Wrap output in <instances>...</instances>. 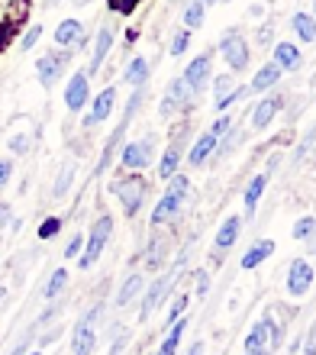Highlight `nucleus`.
Returning a JSON list of instances; mask_svg holds the SVG:
<instances>
[{"label": "nucleus", "mask_w": 316, "mask_h": 355, "mask_svg": "<svg viewBox=\"0 0 316 355\" xmlns=\"http://www.w3.org/2000/svg\"><path fill=\"white\" fill-rule=\"evenodd\" d=\"M110 194L120 200L123 214L136 220L142 214V207H146V197H149V181L142 178V171H126L123 178L110 181Z\"/></svg>", "instance_id": "obj_1"}, {"label": "nucleus", "mask_w": 316, "mask_h": 355, "mask_svg": "<svg viewBox=\"0 0 316 355\" xmlns=\"http://www.w3.org/2000/svg\"><path fill=\"white\" fill-rule=\"evenodd\" d=\"M110 236H113V216L110 214H100L97 220L91 223V233L84 236V249L81 255H78L75 262L81 271L94 268V265L103 259V252H107V243H110Z\"/></svg>", "instance_id": "obj_2"}, {"label": "nucleus", "mask_w": 316, "mask_h": 355, "mask_svg": "<svg viewBox=\"0 0 316 355\" xmlns=\"http://www.w3.org/2000/svg\"><path fill=\"white\" fill-rule=\"evenodd\" d=\"M177 275H181V268L171 265V268L161 271L155 281L146 284V291H142V307H139V323H146L158 307H165L168 300H171V294H175V288H177Z\"/></svg>", "instance_id": "obj_3"}, {"label": "nucleus", "mask_w": 316, "mask_h": 355, "mask_svg": "<svg viewBox=\"0 0 316 355\" xmlns=\"http://www.w3.org/2000/svg\"><path fill=\"white\" fill-rule=\"evenodd\" d=\"M220 55H223L226 68L233 71V75H242V71H249L252 65V46L249 39H245V33L242 29H226L223 36H220Z\"/></svg>", "instance_id": "obj_4"}, {"label": "nucleus", "mask_w": 316, "mask_h": 355, "mask_svg": "<svg viewBox=\"0 0 316 355\" xmlns=\"http://www.w3.org/2000/svg\"><path fill=\"white\" fill-rule=\"evenodd\" d=\"M71 58H75V52H71V49H52V52H46V55L36 62L39 85L46 87V91H52V87L65 78L68 65H71Z\"/></svg>", "instance_id": "obj_5"}, {"label": "nucleus", "mask_w": 316, "mask_h": 355, "mask_svg": "<svg viewBox=\"0 0 316 355\" xmlns=\"http://www.w3.org/2000/svg\"><path fill=\"white\" fill-rule=\"evenodd\" d=\"M120 165L126 171H146L155 165V136H142L120 146Z\"/></svg>", "instance_id": "obj_6"}, {"label": "nucleus", "mask_w": 316, "mask_h": 355, "mask_svg": "<svg viewBox=\"0 0 316 355\" xmlns=\"http://www.w3.org/2000/svg\"><path fill=\"white\" fill-rule=\"evenodd\" d=\"M194 101H197L194 91L184 85V78L177 75V78L168 81L165 97H161V103H158V116H161V120H171V116H177V113H184Z\"/></svg>", "instance_id": "obj_7"}, {"label": "nucleus", "mask_w": 316, "mask_h": 355, "mask_svg": "<svg viewBox=\"0 0 316 355\" xmlns=\"http://www.w3.org/2000/svg\"><path fill=\"white\" fill-rule=\"evenodd\" d=\"M210 87H213V107H216V113H226L233 103L245 101V97L252 94L249 85H239V81H236V75H213Z\"/></svg>", "instance_id": "obj_8"}, {"label": "nucleus", "mask_w": 316, "mask_h": 355, "mask_svg": "<svg viewBox=\"0 0 316 355\" xmlns=\"http://www.w3.org/2000/svg\"><path fill=\"white\" fill-rule=\"evenodd\" d=\"M113 110H116V87L107 85L100 94H94V97H91V103H87V116L81 120V126H84L87 132L97 130L100 123L110 120Z\"/></svg>", "instance_id": "obj_9"}, {"label": "nucleus", "mask_w": 316, "mask_h": 355, "mask_svg": "<svg viewBox=\"0 0 316 355\" xmlns=\"http://www.w3.org/2000/svg\"><path fill=\"white\" fill-rule=\"evenodd\" d=\"M184 85L194 91V97H200V94L210 87V81H213V52H204V55L191 58L184 65Z\"/></svg>", "instance_id": "obj_10"}, {"label": "nucleus", "mask_w": 316, "mask_h": 355, "mask_svg": "<svg viewBox=\"0 0 316 355\" xmlns=\"http://www.w3.org/2000/svg\"><path fill=\"white\" fill-rule=\"evenodd\" d=\"M116 29H120V23H103L100 29H97V36H94V49H91V65L84 68L91 78H97V71L103 68V62H107V55L113 52V42H116Z\"/></svg>", "instance_id": "obj_11"}, {"label": "nucleus", "mask_w": 316, "mask_h": 355, "mask_svg": "<svg viewBox=\"0 0 316 355\" xmlns=\"http://www.w3.org/2000/svg\"><path fill=\"white\" fill-rule=\"evenodd\" d=\"M313 265H310V259H304V255H297L294 262L288 265V281H284V288H288L290 297H307L310 288H313Z\"/></svg>", "instance_id": "obj_12"}, {"label": "nucleus", "mask_w": 316, "mask_h": 355, "mask_svg": "<svg viewBox=\"0 0 316 355\" xmlns=\"http://www.w3.org/2000/svg\"><path fill=\"white\" fill-rule=\"evenodd\" d=\"M284 101H288L284 94H265V97H261V101L252 107V113H249V126H252V130H255V132L268 130L271 123H274V116L284 110Z\"/></svg>", "instance_id": "obj_13"}, {"label": "nucleus", "mask_w": 316, "mask_h": 355, "mask_svg": "<svg viewBox=\"0 0 316 355\" xmlns=\"http://www.w3.org/2000/svg\"><path fill=\"white\" fill-rule=\"evenodd\" d=\"M36 123L29 120V116H17L13 120V126L7 130V149L13 152V155H29V149H33V142H36Z\"/></svg>", "instance_id": "obj_14"}, {"label": "nucleus", "mask_w": 316, "mask_h": 355, "mask_svg": "<svg viewBox=\"0 0 316 355\" xmlns=\"http://www.w3.org/2000/svg\"><path fill=\"white\" fill-rule=\"evenodd\" d=\"M87 103H91V75L81 68V71H75V75L68 78V85H65V110L81 113Z\"/></svg>", "instance_id": "obj_15"}, {"label": "nucleus", "mask_w": 316, "mask_h": 355, "mask_svg": "<svg viewBox=\"0 0 316 355\" xmlns=\"http://www.w3.org/2000/svg\"><path fill=\"white\" fill-rule=\"evenodd\" d=\"M146 268L149 271H161L168 265V255H171V233L168 230H158L155 226V236L149 239V245H146Z\"/></svg>", "instance_id": "obj_16"}, {"label": "nucleus", "mask_w": 316, "mask_h": 355, "mask_svg": "<svg viewBox=\"0 0 316 355\" xmlns=\"http://www.w3.org/2000/svg\"><path fill=\"white\" fill-rule=\"evenodd\" d=\"M187 123L184 130L175 132V139L168 142V149L161 152V159H158V181H168V178H175L181 171V139H187Z\"/></svg>", "instance_id": "obj_17"}, {"label": "nucleus", "mask_w": 316, "mask_h": 355, "mask_svg": "<svg viewBox=\"0 0 316 355\" xmlns=\"http://www.w3.org/2000/svg\"><path fill=\"white\" fill-rule=\"evenodd\" d=\"M55 46L58 49H84L87 46V29H84V23L81 19H75V17H68V19H62L55 26Z\"/></svg>", "instance_id": "obj_18"}, {"label": "nucleus", "mask_w": 316, "mask_h": 355, "mask_svg": "<svg viewBox=\"0 0 316 355\" xmlns=\"http://www.w3.org/2000/svg\"><path fill=\"white\" fill-rule=\"evenodd\" d=\"M181 210H184V197L181 194H171V191H165V194L155 200V207H152V226H165V223H175L177 216H181Z\"/></svg>", "instance_id": "obj_19"}, {"label": "nucleus", "mask_w": 316, "mask_h": 355, "mask_svg": "<svg viewBox=\"0 0 316 355\" xmlns=\"http://www.w3.org/2000/svg\"><path fill=\"white\" fill-rule=\"evenodd\" d=\"M242 226H245V220L242 216H226L223 223H220V230H216V236H213V252H229L236 243H239V236H242Z\"/></svg>", "instance_id": "obj_20"}, {"label": "nucleus", "mask_w": 316, "mask_h": 355, "mask_svg": "<svg viewBox=\"0 0 316 355\" xmlns=\"http://www.w3.org/2000/svg\"><path fill=\"white\" fill-rule=\"evenodd\" d=\"M271 62L281 68V71H297L300 65H304V52H300L297 42H274L271 46Z\"/></svg>", "instance_id": "obj_21"}, {"label": "nucleus", "mask_w": 316, "mask_h": 355, "mask_svg": "<svg viewBox=\"0 0 316 355\" xmlns=\"http://www.w3.org/2000/svg\"><path fill=\"white\" fill-rule=\"evenodd\" d=\"M268 181L271 175H265V171H258L255 178H249V184H245V191H242V207H245V216H255V210H258L261 197H265V191H268Z\"/></svg>", "instance_id": "obj_22"}, {"label": "nucleus", "mask_w": 316, "mask_h": 355, "mask_svg": "<svg viewBox=\"0 0 316 355\" xmlns=\"http://www.w3.org/2000/svg\"><path fill=\"white\" fill-rule=\"evenodd\" d=\"M213 152H216V136L210 130L200 132L194 139V146L187 149V165H191V168H204L207 162L213 159Z\"/></svg>", "instance_id": "obj_23"}, {"label": "nucleus", "mask_w": 316, "mask_h": 355, "mask_svg": "<svg viewBox=\"0 0 316 355\" xmlns=\"http://www.w3.org/2000/svg\"><path fill=\"white\" fill-rule=\"evenodd\" d=\"M152 78V62L146 55H132L130 62H126V68H123V81L132 87V91H139V87L149 85Z\"/></svg>", "instance_id": "obj_24"}, {"label": "nucleus", "mask_w": 316, "mask_h": 355, "mask_svg": "<svg viewBox=\"0 0 316 355\" xmlns=\"http://www.w3.org/2000/svg\"><path fill=\"white\" fill-rule=\"evenodd\" d=\"M274 249H278V245H274V239H255V243L245 249V255L239 259L242 271H255L258 265H265L271 255H274Z\"/></svg>", "instance_id": "obj_25"}, {"label": "nucleus", "mask_w": 316, "mask_h": 355, "mask_svg": "<svg viewBox=\"0 0 316 355\" xmlns=\"http://www.w3.org/2000/svg\"><path fill=\"white\" fill-rule=\"evenodd\" d=\"M146 284H149V281H146V275H142V271H132L130 278L120 284V291H116V307L126 310L132 300H139L142 291H146Z\"/></svg>", "instance_id": "obj_26"}, {"label": "nucleus", "mask_w": 316, "mask_h": 355, "mask_svg": "<svg viewBox=\"0 0 316 355\" xmlns=\"http://www.w3.org/2000/svg\"><path fill=\"white\" fill-rule=\"evenodd\" d=\"M284 78V71H281L274 62H265V65L252 75V81H249V91L252 94H268L271 87H278V81Z\"/></svg>", "instance_id": "obj_27"}, {"label": "nucleus", "mask_w": 316, "mask_h": 355, "mask_svg": "<svg viewBox=\"0 0 316 355\" xmlns=\"http://www.w3.org/2000/svg\"><path fill=\"white\" fill-rule=\"evenodd\" d=\"M290 29H294V36H297L304 46H313L316 42V17L313 13H304V10L294 13V17H290Z\"/></svg>", "instance_id": "obj_28"}, {"label": "nucleus", "mask_w": 316, "mask_h": 355, "mask_svg": "<svg viewBox=\"0 0 316 355\" xmlns=\"http://www.w3.org/2000/svg\"><path fill=\"white\" fill-rule=\"evenodd\" d=\"M184 333H187V317L175 320V323L168 327L165 339L158 343V352H155V355H177V346H181V339H184Z\"/></svg>", "instance_id": "obj_29"}, {"label": "nucleus", "mask_w": 316, "mask_h": 355, "mask_svg": "<svg viewBox=\"0 0 316 355\" xmlns=\"http://www.w3.org/2000/svg\"><path fill=\"white\" fill-rule=\"evenodd\" d=\"M75 178H78V162L75 159H68L62 168H58L55 175V184H52V200H62V197L71 191V184H75Z\"/></svg>", "instance_id": "obj_30"}, {"label": "nucleus", "mask_w": 316, "mask_h": 355, "mask_svg": "<svg viewBox=\"0 0 316 355\" xmlns=\"http://www.w3.org/2000/svg\"><path fill=\"white\" fill-rule=\"evenodd\" d=\"M245 352H261V349H268V313H261L258 323H252V329L245 333Z\"/></svg>", "instance_id": "obj_31"}, {"label": "nucleus", "mask_w": 316, "mask_h": 355, "mask_svg": "<svg viewBox=\"0 0 316 355\" xmlns=\"http://www.w3.org/2000/svg\"><path fill=\"white\" fill-rule=\"evenodd\" d=\"M97 349V329L94 327H75L71 336V355H94Z\"/></svg>", "instance_id": "obj_32"}, {"label": "nucleus", "mask_w": 316, "mask_h": 355, "mask_svg": "<svg viewBox=\"0 0 316 355\" xmlns=\"http://www.w3.org/2000/svg\"><path fill=\"white\" fill-rule=\"evenodd\" d=\"M204 19H207V7L200 3V0H187L184 3V13H181V23H184V29H200L204 26Z\"/></svg>", "instance_id": "obj_33"}, {"label": "nucleus", "mask_w": 316, "mask_h": 355, "mask_svg": "<svg viewBox=\"0 0 316 355\" xmlns=\"http://www.w3.org/2000/svg\"><path fill=\"white\" fill-rule=\"evenodd\" d=\"M239 142H242V132L236 130V123H233V130L226 132V136H220L216 139V152H213V159L210 162H220V159H229L236 149H239Z\"/></svg>", "instance_id": "obj_34"}, {"label": "nucleus", "mask_w": 316, "mask_h": 355, "mask_svg": "<svg viewBox=\"0 0 316 355\" xmlns=\"http://www.w3.org/2000/svg\"><path fill=\"white\" fill-rule=\"evenodd\" d=\"M65 288H68V268H55L52 275H49L42 297H46V300H55V297H62V294H65Z\"/></svg>", "instance_id": "obj_35"}, {"label": "nucleus", "mask_w": 316, "mask_h": 355, "mask_svg": "<svg viewBox=\"0 0 316 355\" xmlns=\"http://www.w3.org/2000/svg\"><path fill=\"white\" fill-rule=\"evenodd\" d=\"M191 49V29H175V36H171V42H168V55L171 58H181Z\"/></svg>", "instance_id": "obj_36"}, {"label": "nucleus", "mask_w": 316, "mask_h": 355, "mask_svg": "<svg viewBox=\"0 0 316 355\" xmlns=\"http://www.w3.org/2000/svg\"><path fill=\"white\" fill-rule=\"evenodd\" d=\"M62 226H65V220H62V216H46V220L39 223L36 236L42 239V243H49V239H55V236L62 233Z\"/></svg>", "instance_id": "obj_37"}, {"label": "nucleus", "mask_w": 316, "mask_h": 355, "mask_svg": "<svg viewBox=\"0 0 316 355\" xmlns=\"http://www.w3.org/2000/svg\"><path fill=\"white\" fill-rule=\"evenodd\" d=\"M187 304H191V297H187V294H175V297H171V304H168V317H165V323H168V327H171L175 320H181V317H184Z\"/></svg>", "instance_id": "obj_38"}, {"label": "nucleus", "mask_w": 316, "mask_h": 355, "mask_svg": "<svg viewBox=\"0 0 316 355\" xmlns=\"http://www.w3.org/2000/svg\"><path fill=\"white\" fill-rule=\"evenodd\" d=\"M313 230H316V216H300L297 223H294V230H290V236L297 243H307L310 236H313Z\"/></svg>", "instance_id": "obj_39"}, {"label": "nucleus", "mask_w": 316, "mask_h": 355, "mask_svg": "<svg viewBox=\"0 0 316 355\" xmlns=\"http://www.w3.org/2000/svg\"><path fill=\"white\" fill-rule=\"evenodd\" d=\"M165 184H168L165 191H171V194H181V197H184V200H187V194H191V178H187L184 171H177L175 178H168Z\"/></svg>", "instance_id": "obj_40"}, {"label": "nucleus", "mask_w": 316, "mask_h": 355, "mask_svg": "<svg viewBox=\"0 0 316 355\" xmlns=\"http://www.w3.org/2000/svg\"><path fill=\"white\" fill-rule=\"evenodd\" d=\"M39 39H42V23H33V26H29L26 33L19 36V49H23V52H29V49H36Z\"/></svg>", "instance_id": "obj_41"}, {"label": "nucleus", "mask_w": 316, "mask_h": 355, "mask_svg": "<svg viewBox=\"0 0 316 355\" xmlns=\"http://www.w3.org/2000/svg\"><path fill=\"white\" fill-rule=\"evenodd\" d=\"M233 123H236V120L229 116V113H220V116H216V120L210 123V132H213L216 139H220V136H226V132L233 130Z\"/></svg>", "instance_id": "obj_42"}, {"label": "nucleus", "mask_w": 316, "mask_h": 355, "mask_svg": "<svg viewBox=\"0 0 316 355\" xmlns=\"http://www.w3.org/2000/svg\"><path fill=\"white\" fill-rule=\"evenodd\" d=\"M81 249H84V233H75L71 239H68V245H65V259H78L81 255Z\"/></svg>", "instance_id": "obj_43"}, {"label": "nucleus", "mask_w": 316, "mask_h": 355, "mask_svg": "<svg viewBox=\"0 0 316 355\" xmlns=\"http://www.w3.org/2000/svg\"><path fill=\"white\" fill-rule=\"evenodd\" d=\"M194 281H197V294H200V297H207V291H210V271L197 268L194 271Z\"/></svg>", "instance_id": "obj_44"}, {"label": "nucleus", "mask_w": 316, "mask_h": 355, "mask_svg": "<svg viewBox=\"0 0 316 355\" xmlns=\"http://www.w3.org/2000/svg\"><path fill=\"white\" fill-rule=\"evenodd\" d=\"M10 178H13V159H0V191L10 184Z\"/></svg>", "instance_id": "obj_45"}, {"label": "nucleus", "mask_w": 316, "mask_h": 355, "mask_svg": "<svg viewBox=\"0 0 316 355\" xmlns=\"http://www.w3.org/2000/svg\"><path fill=\"white\" fill-rule=\"evenodd\" d=\"M10 220H13V207H10L7 200H0V230H7Z\"/></svg>", "instance_id": "obj_46"}, {"label": "nucleus", "mask_w": 316, "mask_h": 355, "mask_svg": "<svg viewBox=\"0 0 316 355\" xmlns=\"http://www.w3.org/2000/svg\"><path fill=\"white\" fill-rule=\"evenodd\" d=\"M271 36H274V26H271V23H265V26L258 29V46H261V49L271 46Z\"/></svg>", "instance_id": "obj_47"}, {"label": "nucleus", "mask_w": 316, "mask_h": 355, "mask_svg": "<svg viewBox=\"0 0 316 355\" xmlns=\"http://www.w3.org/2000/svg\"><path fill=\"white\" fill-rule=\"evenodd\" d=\"M204 339H194V343H191V349H187V355H204Z\"/></svg>", "instance_id": "obj_48"}, {"label": "nucleus", "mask_w": 316, "mask_h": 355, "mask_svg": "<svg viewBox=\"0 0 316 355\" xmlns=\"http://www.w3.org/2000/svg\"><path fill=\"white\" fill-rule=\"evenodd\" d=\"M300 355H316V343L304 339V346H300Z\"/></svg>", "instance_id": "obj_49"}, {"label": "nucleus", "mask_w": 316, "mask_h": 355, "mask_svg": "<svg viewBox=\"0 0 316 355\" xmlns=\"http://www.w3.org/2000/svg\"><path fill=\"white\" fill-rule=\"evenodd\" d=\"M307 255H313L316 259V230H313V236L307 239Z\"/></svg>", "instance_id": "obj_50"}, {"label": "nucleus", "mask_w": 316, "mask_h": 355, "mask_svg": "<svg viewBox=\"0 0 316 355\" xmlns=\"http://www.w3.org/2000/svg\"><path fill=\"white\" fill-rule=\"evenodd\" d=\"M307 339H310V343H316V323H313V327H310V333H307Z\"/></svg>", "instance_id": "obj_51"}, {"label": "nucleus", "mask_w": 316, "mask_h": 355, "mask_svg": "<svg viewBox=\"0 0 316 355\" xmlns=\"http://www.w3.org/2000/svg\"><path fill=\"white\" fill-rule=\"evenodd\" d=\"M3 300H7V288L0 284V307H3Z\"/></svg>", "instance_id": "obj_52"}, {"label": "nucleus", "mask_w": 316, "mask_h": 355, "mask_svg": "<svg viewBox=\"0 0 316 355\" xmlns=\"http://www.w3.org/2000/svg\"><path fill=\"white\" fill-rule=\"evenodd\" d=\"M71 3H75V7H87V3H91V0H71Z\"/></svg>", "instance_id": "obj_53"}, {"label": "nucleus", "mask_w": 316, "mask_h": 355, "mask_svg": "<svg viewBox=\"0 0 316 355\" xmlns=\"http://www.w3.org/2000/svg\"><path fill=\"white\" fill-rule=\"evenodd\" d=\"M200 3H204V7H213V3H220V0H200Z\"/></svg>", "instance_id": "obj_54"}, {"label": "nucleus", "mask_w": 316, "mask_h": 355, "mask_svg": "<svg viewBox=\"0 0 316 355\" xmlns=\"http://www.w3.org/2000/svg\"><path fill=\"white\" fill-rule=\"evenodd\" d=\"M177 3H187V0H168V7H177Z\"/></svg>", "instance_id": "obj_55"}, {"label": "nucleus", "mask_w": 316, "mask_h": 355, "mask_svg": "<svg viewBox=\"0 0 316 355\" xmlns=\"http://www.w3.org/2000/svg\"><path fill=\"white\" fill-rule=\"evenodd\" d=\"M55 3H62V0H46V7H55Z\"/></svg>", "instance_id": "obj_56"}, {"label": "nucleus", "mask_w": 316, "mask_h": 355, "mask_svg": "<svg viewBox=\"0 0 316 355\" xmlns=\"http://www.w3.org/2000/svg\"><path fill=\"white\" fill-rule=\"evenodd\" d=\"M26 355H42V352H36V349H33V352H26Z\"/></svg>", "instance_id": "obj_57"}, {"label": "nucleus", "mask_w": 316, "mask_h": 355, "mask_svg": "<svg viewBox=\"0 0 316 355\" xmlns=\"http://www.w3.org/2000/svg\"><path fill=\"white\" fill-rule=\"evenodd\" d=\"M313 17H316V0H313Z\"/></svg>", "instance_id": "obj_58"}, {"label": "nucleus", "mask_w": 316, "mask_h": 355, "mask_svg": "<svg viewBox=\"0 0 316 355\" xmlns=\"http://www.w3.org/2000/svg\"><path fill=\"white\" fill-rule=\"evenodd\" d=\"M220 3H229V0H220Z\"/></svg>", "instance_id": "obj_59"}]
</instances>
